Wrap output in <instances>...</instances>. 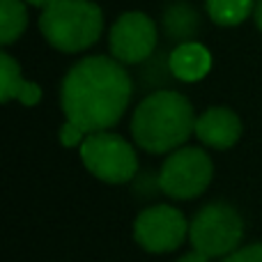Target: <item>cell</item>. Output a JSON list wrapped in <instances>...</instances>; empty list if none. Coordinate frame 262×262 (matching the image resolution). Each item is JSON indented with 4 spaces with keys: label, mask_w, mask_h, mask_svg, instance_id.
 <instances>
[{
    "label": "cell",
    "mask_w": 262,
    "mask_h": 262,
    "mask_svg": "<svg viewBox=\"0 0 262 262\" xmlns=\"http://www.w3.org/2000/svg\"><path fill=\"white\" fill-rule=\"evenodd\" d=\"M131 78L115 58H83L67 72L60 90L67 122L90 134L108 131L120 122L131 99Z\"/></svg>",
    "instance_id": "1"
},
{
    "label": "cell",
    "mask_w": 262,
    "mask_h": 262,
    "mask_svg": "<svg viewBox=\"0 0 262 262\" xmlns=\"http://www.w3.org/2000/svg\"><path fill=\"white\" fill-rule=\"evenodd\" d=\"M195 115L189 99L172 90H157L138 104L131 118L136 145L152 154L175 152L195 134Z\"/></svg>",
    "instance_id": "2"
},
{
    "label": "cell",
    "mask_w": 262,
    "mask_h": 262,
    "mask_svg": "<svg viewBox=\"0 0 262 262\" xmlns=\"http://www.w3.org/2000/svg\"><path fill=\"white\" fill-rule=\"evenodd\" d=\"M39 30L62 53L85 51L104 30L101 9L90 0H55L39 16Z\"/></svg>",
    "instance_id": "3"
},
{
    "label": "cell",
    "mask_w": 262,
    "mask_h": 262,
    "mask_svg": "<svg viewBox=\"0 0 262 262\" xmlns=\"http://www.w3.org/2000/svg\"><path fill=\"white\" fill-rule=\"evenodd\" d=\"M244 221L235 207L226 203H209L189 223V239L193 251L212 258H228L242 249Z\"/></svg>",
    "instance_id": "4"
},
{
    "label": "cell",
    "mask_w": 262,
    "mask_h": 262,
    "mask_svg": "<svg viewBox=\"0 0 262 262\" xmlns=\"http://www.w3.org/2000/svg\"><path fill=\"white\" fill-rule=\"evenodd\" d=\"M81 159L97 180L108 184H124L138 170V157L134 147L122 136L111 131L88 136L81 145Z\"/></svg>",
    "instance_id": "5"
},
{
    "label": "cell",
    "mask_w": 262,
    "mask_h": 262,
    "mask_svg": "<svg viewBox=\"0 0 262 262\" xmlns=\"http://www.w3.org/2000/svg\"><path fill=\"white\" fill-rule=\"evenodd\" d=\"M214 175L212 159L200 147H180L166 159L159 172V189L177 200L198 198Z\"/></svg>",
    "instance_id": "6"
},
{
    "label": "cell",
    "mask_w": 262,
    "mask_h": 262,
    "mask_svg": "<svg viewBox=\"0 0 262 262\" xmlns=\"http://www.w3.org/2000/svg\"><path fill=\"white\" fill-rule=\"evenodd\" d=\"M189 237V223L180 209L170 205H154L134 221V239L147 253H170Z\"/></svg>",
    "instance_id": "7"
},
{
    "label": "cell",
    "mask_w": 262,
    "mask_h": 262,
    "mask_svg": "<svg viewBox=\"0 0 262 262\" xmlns=\"http://www.w3.org/2000/svg\"><path fill=\"white\" fill-rule=\"evenodd\" d=\"M108 46L120 64H140L157 49V26L143 12H127L111 28Z\"/></svg>",
    "instance_id": "8"
},
{
    "label": "cell",
    "mask_w": 262,
    "mask_h": 262,
    "mask_svg": "<svg viewBox=\"0 0 262 262\" xmlns=\"http://www.w3.org/2000/svg\"><path fill=\"white\" fill-rule=\"evenodd\" d=\"M195 136L203 145L214 149H228L239 140L242 122L230 108H209L195 120Z\"/></svg>",
    "instance_id": "9"
},
{
    "label": "cell",
    "mask_w": 262,
    "mask_h": 262,
    "mask_svg": "<svg viewBox=\"0 0 262 262\" xmlns=\"http://www.w3.org/2000/svg\"><path fill=\"white\" fill-rule=\"evenodd\" d=\"M168 64H170V74L177 81L193 83L207 76L212 69V55L203 44L195 41H182L170 55H168Z\"/></svg>",
    "instance_id": "10"
},
{
    "label": "cell",
    "mask_w": 262,
    "mask_h": 262,
    "mask_svg": "<svg viewBox=\"0 0 262 262\" xmlns=\"http://www.w3.org/2000/svg\"><path fill=\"white\" fill-rule=\"evenodd\" d=\"M0 99L7 104L18 99L26 106H35L41 99V88L21 78V67L9 53H0Z\"/></svg>",
    "instance_id": "11"
},
{
    "label": "cell",
    "mask_w": 262,
    "mask_h": 262,
    "mask_svg": "<svg viewBox=\"0 0 262 262\" xmlns=\"http://www.w3.org/2000/svg\"><path fill=\"white\" fill-rule=\"evenodd\" d=\"M163 30L172 39H191L198 30V14L191 5L175 3L163 12Z\"/></svg>",
    "instance_id": "12"
},
{
    "label": "cell",
    "mask_w": 262,
    "mask_h": 262,
    "mask_svg": "<svg viewBox=\"0 0 262 262\" xmlns=\"http://www.w3.org/2000/svg\"><path fill=\"white\" fill-rule=\"evenodd\" d=\"M28 26V12L21 0H0V44H12Z\"/></svg>",
    "instance_id": "13"
},
{
    "label": "cell",
    "mask_w": 262,
    "mask_h": 262,
    "mask_svg": "<svg viewBox=\"0 0 262 262\" xmlns=\"http://www.w3.org/2000/svg\"><path fill=\"white\" fill-rule=\"evenodd\" d=\"M207 14L219 26H237L251 12H255V0H205Z\"/></svg>",
    "instance_id": "14"
},
{
    "label": "cell",
    "mask_w": 262,
    "mask_h": 262,
    "mask_svg": "<svg viewBox=\"0 0 262 262\" xmlns=\"http://www.w3.org/2000/svg\"><path fill=\"white\" fill-rule=\"evenodd\" d=\"M85 138H88L85 131L72 122H64L62 129H60V143H62L64 147H81V145L85 143Z\"/></svg>",
    "instance_id": "15"
},
{
    "label": "cell",
    "mask_w": 262,
    "mask_h": 262,
    "mask_svg": "<svg viewBox=\"0 0 262 262\" xmlns=\"http://www.w3.org/2000/svg\"><path fill=\"white\" fill-rule=\"evenodd\" d=\"M221 262H262V242L260 244L242 246V249H237L235 253H230Z\"/></svg>",
    "instance_id": "16"
},
{
    "label": "cell",
    "mask_w": 262,
    "mask_h": 262,
    "mask_svg": "<svg viewBox=\"0 0 262 262\" xmlns=\"http://www.w3.org/2000/svg\"><path fill=\"white\" fill-rule=\"evenodd\" d=\"M177 262H209V258L207 255H203V253H198V251H191V253L182 255Z\"/></svg>",
    "instance_id": "17"
},
{
    "label": "cell",
    "mask_w": 262,
    "mask_h": 262,
    "mask_svg": "<svg viewBox=\"0 0 262 262\" xmlns=\"http://www.w3.org/2000/svg\"><path fill=\"white\" fill-rule=\"evenodd\" d=\"M28 5H35V7H41V9H46V7H51V5L55 3V0H26Z\"/></svg>",
    "instance_id": "18"
},
{
    "label": "cell",
    "mask_w": 262,
    "mask_h": 262,
    "mask_svg": "<svg viewBox=\"0 0 262 262\" xmlns=\"http://www.w3.org/2000/svg\"><path fill=\"white\" fill-rule=\"evenodd\" d=\"M255 23H258V28L262 30V0H258V5H255Z\"/></svg>",
    "instance_id": "19"
}]
</instances>
